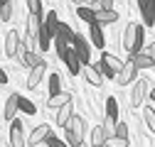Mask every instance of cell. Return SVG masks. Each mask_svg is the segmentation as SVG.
Returning a JSON list of instances; mask_svg holds the SVG:
<instances>
[{"label":"cell","instance_id":"38","mask_svg":"<svg viewBox=\"0 0 155 147\" xmlns=\"http://www.w3.org/2000/svg\"><path fill=\"white\" fill-rule=\"evenodd\" d=\"M64 142H67L69 147H79V145H81V140H76V137H74L69 130H64Z\"/></svg>","mask_w":155,"mask_h":147},{"label":"cell","instance_id":"16","mask_svg":"<svg viewBox=\"0 0 155 147\" xmlns=\"http://www.w3.org/2000/svg\"><path fill=\"white\" fill-rule=\"evenodd\" d=\"M71 115H74V103L69 101L67 105H62L59 110H57V125H62V127H67V123L71 120Z\"/></svg>","mask_w":155,"mask_h":147},{"label":"cell","instance_id":"43","mask_svg":"<svg viewBox=\"0 0 155 147\" xmlns=\"http://www.w3.org/2000/svg\"><path fill=\"white\" fill-rule=\"evenodd\" d=\"M153 10H155V0H153Z\"/></svg>","mask_w":155,"mask_h":147},{"label":"cell","instance_id":"41","mask_svg":"<svg viewBox=\"0 0 155 147\" xmlns=\"http://www.w3.org/2000/svg\"><path fill=\"white\" fill-rule=\"evenodd\" d=\"M148 96H150V101H153V105H155V88L150 91V93H148Z\"/></svg>","mask_w":155,"mask_h":147},{"label":"cell","instance_id":"32","mask_svg":"<svg viewBox=\"0 0 155 147\" xmlns=\"http://www.w3.org/2000/svg\"><path fill=\"white\" fill-rule=\"evenodd\" d=\"M27 10H30V17H45L40 0H27Z\"/></svg>","mask_w":155,"mask_h":147},{"label":"cell","instance_id":"26","mask_svg":"<svg viewBox=\"0 0 155 147\" xmlns=\"http://www.w3.org/2000/svg\"><path fill=\"white\" fill-rule=\"evenodd\" d=\"M104 142H106V135L101 130V125H96L94 130H91V145L89 147H104Z\"/></svg>","mask_w":155,"mask_h":147},{"label":"cell","instance_id":"13","mask_svg":"<svg viewBox=\"0 0 155 147\" xmlns=\"http://www.w3.org/2000/svg\"><path fill=\"white\" fill-rule=\"evenodd\" d=\"M89 39H91V44L96 47V49H101L104 52V47H106V37H104V30L99 27V25H89Z\"/></svg>","mask_w":155,"mask_h":147},{"label":"cell","instance_id":"5","mask_svg":"<svg viewBox=\"0 0 155 147\" xmlns=\"http://www.w3.org/2000/svg\"><path fill=\"white\" fill-rule=\"evenodd\" d=\"M10 142H12V147H27V137H25L22 120H17V118L10 123Z\"/></svg>","mask_w":155,"mask_h":147},{"label":"cell","instance_id":"19","mask_svg":"<svg viewBox=\"0 0 155 147\" xmlns=\"http://www.w3.org/2000/svg\"><path fill=\"white\" fill-rule=\"evenodd\" d=\"M47 88H49V98H54V96L62 93V76H59V74L47 76Z\"/></svg>","mask_w":155,"mask_h":147},{"label":"cell","instance_id":"12","mask_svg":"<svg viewBox=\"0 0 155 147\" xmlns=\"http://www.w3.org/2000/svg\"><path fill=\"white\" fill-rule=\"evenodd\" d=\"M140 17H143V27L155 25V10H153V0H140Z\"/></svg>","mask_w":155,"mask_h":147},{"label":"cell","instance_id":"17","mask_svg":"<svg viewBox=\"0 0 155 147\" xmlns=\"http://www.w3.org/2000/svg\"><path fill=\"white\" fill-rule=\"evenodd\" d=\"M64 64H67V69H69L71 76H79V74H81V64H79V59H76L74 49H69V54L64 57Z\"/></svg>","mask_w":155,"mask_h":147},{"label":"cell","instance_id":"20","mask_svg":"<svg viewBox=\"0 0 155 147\" xmlns=\"http://www.w3.org/2000/svg\"><path fill=\"white\" fill-rule=\"evenodd\" d=\"M130 61H133V66L138 69V71H143V69H150V66H153V59L148 57L145 52H140V54H133V57H130Z\"/></svg>","mask_w":155,"mask_h":147},{"label":"cell","instance_id":"25","mask_svg":"<svg viewBox=\"0 0 155 147\" xmlns=\"http://www.w3.org/2000/svg\"><path fill=\"white\" fill-rule=\"evenodd\" d=\"M106 118L118 123V103H116V98H106Z\"/></svg>","mask_w":155,"mask_h":147},{"label":"cell","instance_id":"36","mask_svg":"<svg viewBox=\"0 0 155 147\" xmlns=\"http://www.w3.org/2000/svg\"><path fill=\"white\" fill-rule=\"evenodd\" d=\"M45 145H47V147H69V145H67L64 140H59V137H57L54 133H52V135H49V137L45 140Z\"/></svg>","mask_w":155,"mask_h":147},{"label":"cell","instance_id":"37","mask_svg":"<svg viewBox=\"0 0 155 147\" xmlns=\"http://www.w3.org/2000/svg\"><path fill=\"white\" fill-rule=\"evenodd\" d=\"M104 147H128V140H121V137H108L104 142Z\"/></svg>","mask_w":155,"mask_h":147},{"label":"cell","instance_id":"9","mask_svg":"<svg viewBox=\"0 0 155 147\" xmlns=\"http://www.w3.org/2000/svg\"><path fill=\"white\" fill-rule=\"evenodd\" d=\"M17 57L22 59V66H27V69H35V66H40V64L45 61L37 52H27V49L22 47V42H20V49H17Z\"/></svg>","mask_w":155,"mask_h":147},{"label":"cell","instance_id":"39","mask_svg":"<svg viewBox=\"0 0 155 147\" xmlns=\"http://www.w3.org/2000/svg\"><path fill=\"white\" fill-rule=\"evenodd\" d=\"M143 52H145V54H148V57L153 59V66H155V44H150V47H145Z\"/></svg>","mask_w":155,"mask_h":147},{"label":"cell","instance_id":"10","mask_svg":"<svg viewBox=\"0 0 155 147\" xmlns=\"http://www.w3.org/2000/svg\"><path fill=\"white\" fill-rule=\"evenodd\" d=\"M17 103H20V96L17 93H12V96H8V101H5V105H3V120H15V115H17Z\"/></svg>","mask_w":155,"mask_h":147},{"label":"cell","instance_id":"1","mask_svg":"<svg viewBox=\"0 0 155 147\" xmlns=\"http://www.w3.org/2000/svg\"><path fill=\"white\" fill-rule=\"evenodd\" d=\"M143 44H145V27L143 25H135L130 22L123 32V47L128 49V54H140L143 52Z\"/></svg>","mask_w":155,"mask_h":147},{"label":"cell","instance_id":"6","mask_svg":"<svg viewBox=\"0 0 155 147\" xmlns=\"http://www.w3.org/2000/svg\"><path fill=\"white\" fill-rule=\"evenodd\" d=\"M52 135V127L47 125V123H42V125H37L35 130L30 133V137H27V145H32V147H40L47 137Z\"/></svg>","mask_w":155,"mask_h":147},{"label":"cell","instance_id":"40","mask_svg":"<svg viewBox=\"0 0 155 147\" xmlns=\"http://www.w3.org/2000/svg\"><path fill=\"white\" fill-rule=\"evenodd\" d=\"M0 83H8V71L0 66Z\"/></svg>","mask_w":155,"mask_h":147},{"label":"cell","instance_id":"35","mask_svg":"<svg viewBox=\"0 0 155 147\" xmlns=\"http://www.w3.org/2000/svg\"><path fill=\"white\" fill-rule=\"evenodd\" d=\"M113 137H121V140H128V125L123 123V120H118L116 123V135Z\"/></svg>","mask_w":155,"mask_h":147},{"label":"cell","instance_id":"34","mask_svg":"<svg viewBox=\"0 0 155 147\" xmlns=\"http://www.w3.org/2000/svg\"><path fill=\"white\" fill-rule=\"evenodd\" d=\"M101 130H104V135H106V140H108V137H113V135H116V123L106 118V120L101 123Z\"/></svg>","mask_w":155,"mask_h":147},{"label":"cell","instance_id":"30","mask_svg":"<svg viewBox=\"0 0 155 147\" xmlns=\"http://www.w3.org/2000/svg\"><path fill=\"white\" fill-rule=\"evenodd\" d=\"M52 42H54V49H57V54H59V59L64 61V57L69 54V49H71V47H69V44H67L64 39H59V37H54Z\"/></svg>","mask_w":155,"mask_h":147},{"label":"cell","instance_id":"15","mask_svg":"<svg viewBox=\"0 0 155 147\" xmlns=\"http://www.w3.org/2000/svg\"><path fill=\"white\" fill-rule=\"evenodd\" d=\"M116 20H118V12H116V10H99V12H96V25H99L101 30L106 25H113Z\"/></svg>","mask_w":155,"mask_h":147},{"label":"cell","instance_id":"3","mask_svg":"<svg viewBox=\"0 0 155 147\" xmlns=\"http://www.w3.org/2000/svg\"><path fill=\"white\" fill-rule=\"evenodd\" d=\"M148 93H150V91H148V81H145V79H138V81L133 83L130 105H133V108H140V105H143V101L148 98Z\"/></svg>","mask_w":155,"mask_h":147},{"label":"cell","instance_id":"29","mask_svg":"<svg viewBox=\"0 0 155 147\" xmlns=\"http://www.w3.org/2000/svg\"><path fill=\"white\" fill-rule=\"evenodd\" d=\"M17 108H20L25 115H35V113H37V105H35L30 98H22V96H20V103H17Z\"/></svg>","mask_w":155,"mask_h":147},{"label":"cell","instance_id":"22","mask_svg":"<svg viewBox=\"0 0 155 147\" xmlns=\"http://www.w3.org/2000/svg\"><path fill=\"white\" fill-rule=\"evenodd\" d=\"M57 37H59V39H64L69 47H71V42H74V37H76V32L67 25V22H59V30H57Z\"/></svg>","mask_w":155,"mask_h":147},{"label":"cell","instance_id":"24","mask_svg":"<svg viewBox=\"0 0 155 147\" xmlns=\"http://www.w3.org/2000/svg\"><path fill=\"white\" fill-rule=\"evenodd\" d=\"M101 61H106V66H108L111 71H116V74H118L121 66H123V61H121L118 57H113V54H108V52H101Z\"/></svg>","mask_w":155,"mask_h":147},{"label":"cell","instance_id":"4","mask_svg":"<svg viewBox=\"0 0 155 147\" xmlns=\"http://www.w3.org/2000/svg\"><path fill=\"white\" fill-rule=\"evenodd\" d=\"M135 79H138V69L133 66V61H130V59H128V61H123L121 71L116 74V81H118L121 86H128V83H135Z\"/></svg>","mask_w":155,"mask_h":147},{"label":"cell","instance_id":"44","mask_svg":"<svg viewBox=\"0 0 155 147\" xmlns=\"http://www.w3.org/2000/svg\"><path fill=\"white\" fill-rule=\"evenodd\" d=\"M79 147H86V145H84V142H81V145H79Z\"/></svg>","mask_w":155,"mask_h":147},{"label":"cell","instance_id":"11","mask_svg":"<svg viewBox=\"0 0 155 147\" xmlns=\"http://www.w3.org/2000/svg\"><path fill=\"white\" fill-rule=\"evenodd\" d=\"M45 74H47V61H42L40 66H35V69H30V76H27V88H37L42 83V79H45Z\"/></svg>","mask_w":155,"mask_h":147},{"label":"cell","instance_id":"42","mask_svg":"<svg viewBox=\"0 0 155 147\" xmlns=\"http://www.w3.org/2000/svg\"><path fill=\"white\" fill-rule=\"evenodd\" d=\"M3 5H5V0H0V8H3Z\"/></svg>","mask_w":155,"mask_h":147},{"label":"cell","instance_id":"7","mask_svg":"<svg viewBox=\"0 0 155 147\" xmlns=\"http://www.w3.org/2000/svg\"><path fill=\"white\" fill-rule=\"evenodd\" d=\"M64 130H69V133H71V135H74L76 140H81V142H84V133H86V120H84L81 115H76V113H74V115H71V120L67 123V127H64Z\"/></svg>","mask_w":155,"mask_h":147},{"label":"cell","instance_id":"14","mask_svg":"<svg viewBox=\"0 0 155 147\" xmlns=\"http://www.w3.org/2000/svg\"><path fill=\"white\" fill-rule=\"evenodd\" d=\"M59 17H57V12L54 10H49L47 15H45V20H42V25H45V30L49 32V37H52V39H54V37H57V30H59Z\"/></svg>","mask_w":155,"mask_h":147},{"label":"cell","instance_id":"21","mask_svg":"<svg viewBox=\"0 0 155 147\" xmlns=\"http://www.w3.org/2000/svg\"><path fill=\"white\" fill-rule=\"evenodd\" d=\"M81 74H84V79H86L91 86H101V83H104V79L99 76V71H96L91 64H89V66H81Z\"/></svg>","mask_w":155,"mask_h":147},{"label":"cell","instance_id":"33","mask_svg":"<svg viewBox=\"0 0 155 147\" xmlns=\"http://www.w3.org/2000/svg\"><path fill=\"white\" fill-rule=\"evenodd\" d=\"M0 20H3V22L12 20V3H10V0H5V5L0 8Z\"/></svg>","mask_w":155,"mask_h":147},{"label":"cell","instance_id":"23","mask_svg":"<svg viewBox=\"0 0 155 147\" xmlns=\"http://www.w3.org/2000/svg\"><path fill=\"white\" fill-rule=\"evenodd\" d=\"M71 101V93H67V91H62L59 96H54V98H47V105L49 108H54V110H59L62 105H67Z\"/></svg>","mask_w":155,"mask_h":147},{"label":"cell","instance_id":"8","mask_svg":"<svg viewBox=\"0 0 155 147\" xmlns=\"http://www.w3.org/2000/svg\"><path fill=\"white\" fill-rule=\"evenodd\" d=\"M20 32L17 30H10L8 34H5V57H10V59H15L17 57V49H20Z\"/></svg>","mask_w":155,"mask_h":147},{"label":"cell","instance_id":"31","mask_svg":"<svg viewBox=\"0 0 155 147\" xmlns=\"http://www.w3.org/2000/svg\"><path fill=\"white\" fill-rule=\"evenodd\" d=\"M94 69L99 71V76H104V79H116V71H111V69L106 66V61H101V59L94 64Z\"/></svg>","mask_w":155,"mask_h":147},{"label":"cell","instance_id":"28","mask_svg":"<svg viewBox=\"0 0 155 147\" xmlns=\"http://www.w3.org/2000/svg\"><path fill=\"white\" fill-rule=\"evenodd\" d=\"M143 120H145V125H148V130L155 133V108H150V105L143 108Z\"/></svg>","mask_w":155,"mask_h":147},{"label":"cell","instance_id":"18","mask_svg":"<svg viewBox=\"0 0 155 147\" xmlns=\"http://www.w3.org/2000/svg\"><path fill=\"white\" fill-rule=\"evenodd\" d=\"M76 17H79L81 22H86V25H94L96 22V10L86 8V5H79V8H76Z\"/></svg>","mask_w":155,"mask_h":147},{"label":"cell","instance_id":"2","mask_svg":"<svg viewBox=\"0 0 155 147\" xmlns=\"http://www.w3.org/2000/svg\"><path fill=\"white\" fill-rule=\"evenodd\" d=\"M71 49H74V54H76V59H79V64H81V66H89V61H91V44L84 39L81 34L74 37Z\"/></svg>","mask_w":155,"mask_h":147},{"label":"cell","instance_id":"27","mask_svg":"<svg viewBox=\"0 0 155 147\" xmlns=\"http://www.w3.org/2000/svg\"><path fill=\"white\" fill-rule=\"evenodd\" d=\"M37 44L42 47V52L45 49H49V44H52V37H49V32L45 30V25L40 22V34H37Z\"/></svg>","mask_w":155,"mask_h":147}]
</instances>
